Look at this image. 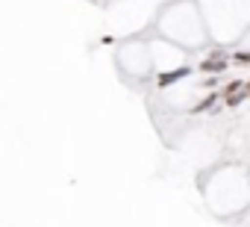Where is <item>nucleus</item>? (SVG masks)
Masks as SVG:
<instances>
[{
  "mask_svg": "<svg viewBox=\"0 0 250 227\" xmlns=\"http://www.w3.org/2000/svg\"><path fill=\"white\" fill-rule=\"evenodd\" d=\"M244 97H247V83H244V80H232V83L224 89V103H227V106H238Z\"/></svg>",
  "mask_w": 250,
  "mask_h": 227,
  "instance_id": "nucleus-1",
  "label": "nucleus"
},
{
  "mask_svg": "<svg viewBox=\"0 0 250 227\" xmlns=\"http://www.w3.org/2000/svg\"><path fill=\"white\" fill-rule=\"evenodd\" d=\"M227 65H229V59H224L221 53H215V56H209V59H203V62H200V71L215 74V71H224Z\"/></svg>",
  "mask_w": 250,
  "mask_h": 227,
  "instance_id": "nucleus-2",
  "label": "nucleus"
},
{
  "mask_svg": "<svg viewBox=\"0 0 250 227\" xmlns=\"http://www.w3.org/2000/svg\"><path fill=\"white\" fill-rule=\"evenodd\" d=\"M180 77H186V68L171 71V74H162V77H159V86H171V83H174V80H180Z\"/></svg>",
  "mask_w": 250,
  "mask_h": 227,
  "instance_id": "nucleus-3",
  "label": "nucleus"
},
{
  "mask_svg": "<svg viewBox=\"0 0 250 227\" xmlns=\"http://www.w3.org/2000/svg\"><path fill=\"white\" fill-rule=\"evenodd\" d=\"M235 62H238V65H247V62H250V56H247V53H238V56H235Z\"/></svg>",
  "mask_w": 250,
  "mask_h": 227,
  "instance_id": "nucleus-4",
  "label": "nucleus"
}]
</instances>
